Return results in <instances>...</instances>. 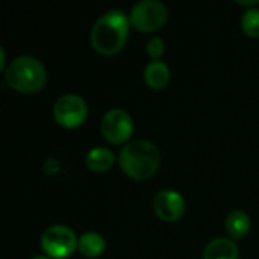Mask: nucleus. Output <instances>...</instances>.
Wrapping results in <instances>:
<instances>
[{"label": "nucleus", "mask_w": 259, "mask_h": 259, "mask_svg": "<svg viewBox=\"0 0 259 259\" xmlns=\"http://www.w3.org/2000/svg\"><path fill=\"white\" fill-rule=\"evenodd\" d=\"M129 15L120 9H111L96 20L91 27L90 41L93 49L103 56L120 53L129 36Z\"/></svg>", "instance_id": "nucleus-1"}, {"label": "nucleus", "mask_w": 259, "mask_h": 259, "mask_svg": "<svg viewBox=\"0 0 259 259\" xmlns=\"http://www.w3.org/2000/svg\"><path fill=\"white\" fill-rule=\"evenodd\" d=\"M118 164L131 179L147 181L156 175L161 165V152L152 141L134 140L120 150Z\"/></svg>", "instance_id": "nucleus-2"}, {"label": "nucleus", "mask_w": 259, "mask_h": 259, "mask_svg": "<svg viewBox=\"0 0 259 259\" xmlns=\"http://www.w3.org/2000/svg\"><path fill=\"white\" fill-rule=\"evenodd\" d=\"M5 82L17 93L33 94L46 87L47 70L42 62L33 56H18L6 67Z\"/></svg>", "instance_id": "nucleus-3"}, {"label": "nucleus", "mask_w": 259, "mask_h": 259, "mask_svg": "<svg viewBox=\"0 0 259 259\" xmlns=\"http://www.w3.org/2000/svg\"><path fill=\"white\" fill-rule=\"evenodd\" d=\"M167 6L158 0H141L132 6L129 14L131 26L144 33L159 30L167 23Z\"/></svg>", "instance_id": "nucleus-4"}, {"label": "nucleus", "mask_w": 259, "mask_h": 259, "mask_svg": "<svg viewBox=\"0 0 259 259\" xmlns=\"http://www.w3.org/2000/svg\"><path fill=\"white\" fill-rule=\"evenodd\" d=\"M77 243L73 229L64 225H53L41 235V249L50 259H68L77 250Z\"/></svg>", "instance_id": "nucleus-5"}, {"label": "nucleus", "mask_w": 259, "mask_h": 259, "mask_svg": "<svg viewBox=\"0 0 259 259\" xmlns=\"http://www.w3.org/2000/svg\"><path fill=\"white\" fill-rule=\"evenodd\" d=\"M55 121L65 129H76L88 117V105L77 94H64L53 105Z\"/></svg>", "instance_id": "nucleus-6"}, {"label": "nucleus", "mask_w": 259, "mask_h": 259, "mask_svg": "<svg viewBox=\"0 0 259 259\" xmlns=\"http://www.w3.org/2000/svg\"><path fill=\"white\" fill-rule=\"evenodd\" d=\"M100 131L103 138L114 146L124 144L131 140L134 134V121L132 117L120 108L109 109L100 123Z\"/></svg>", "instance_id": "nucleus-7"}, {"label": "nucleus", "mask_w": 259, "mask_h": 259, "mask_svg": "<svg viewBox=\"0 0 259 259\" xmlns=\"http://www.w3.org/2000/svg\"><path fill=\"white\" fill-rule=\"evenodd\" d=\"M155 215L165 223H176L185 214V199L175 190H162L153 199Z\"/></svg>", "instance_id": "nucleus-8"}, {"label": "nucleus", "mask_w": 259, "mask_h": 259, "mask_svg": "<svg viewBox=\"0 0 259 259\" xmlns=\"http://www.w3.org/2000/svg\"><path fill=\"white\" fill-rule=\"evenodd\" d=\"M203 259H240L238 246L231 238H214L203 249Z\"/></svg>", "instance_id": "nucleus-9"}, {"label": "nucleus", "mask_w": 259, "mask_h": 259, "mask_svg": "<svg viewBox=\"0 0 259 259\" xmlns=\"http://www.w3.org/2000/svg\"><path fill=\"white\" fill-rule=\"evenodd\" d=\"M170 68L162 61H150L144 68V82L152 90H162L170 82Z\"/></svg>", "instance_id": "nucleus-10"}, {"label": "nucleus", "mask_w": 259, "mask_h": 259, "mask_svg": "<svg viewBox=\"0 0 259 259\" xmlns=\"http://www.w3.org/2000/svg\"><path fill=\"white\" fill-rule=\"evenodd\" d=\"M115 162L114 153L106 147H94L85 155V165L93 173H105Z\"/></svg>", "instance_id": "nucleus-11"}, {"label": "nucleus", "mask_w": 259, "mask_h": 259, "mask_svg": "<svg viewBox=\"0 0 259 259\" xmlns=\"http://www.w3.org/2000/svg\"><path fill=\"white\" fill-rule=\"evenodd\" d=\"M77 250L85 258L96 259L105 253V250H106V241L97 232H85V234H82L79 237Z\"/></svg>", "instance_id": "nucleus-12"}, {"label": "nucleus", "mask_w": 259, "mask_h": 259, "mask_svg": "<svg viewBox=\"0 0 259 259\" xmlns=\"http://www.w3.org/2000/svg\"><path fill=\"white\" fill-rule=\"evenodd\" d=\"M225 228L231 240H243L252 228L250 217L244 211H234L228 215Z\"/></svg>", "instance_id": "nucleus-13"}, {"label": "nucleus", "mask_w": 259, "mask_h": 259, "mask_svg": "<svg viewBox=\"0 0 259 259\" xmlns=\"http://www.w3.org/2000/svg\"><path fill=\"white\" fill-rule=\"evenodd\" d=\"M241 27L250 38H259V8H249L241 17Z\"/></svg>", "instance_id": "nucleus-14"}, {"label": "nucleus", "mask_w": 259, "mask_h": 259, "mask_svg": "<svg viewBox=\"0 0 259 259\" xmlns=\"http://www.w3.org/2000/svg\"><path fill=\"white\" fill-rule=\"evenodd\" d=\"M164 50H165V44H164L162 38H159V36H152L146 44V52L152 61H159L161 56L164 55Z\"/></svg>", "instance_id": "nucleus-15"}, {"label": "nucleus", "mask_w": 259, "mask_h": 259, "mask_svg": "<svg viewBox=\"0 0 259 259\" xmlns=\"http://www.w3.org/2000/svg\"><path fill=\"white\" fill-rule=\"evenodd\" d=\"M0 68H5V50L3 47H0Z\"/></svg>", "instance_id": "nucleus-16"}, {"label": "nucleus", "mask_w": 259, "mask_h": 259, "mask_svg": "<svg viewBox=\"0 0 259 259\" xmlns=\"http://www.w3.org/2000/svg\"><path fill=\"white\" fill-rule=\"evenodd\" d=\"M32 259H50L49 256H41V255H36V256H33Z\"/></svg>", "instance_id": "nucleus-17"}]
</instances>
